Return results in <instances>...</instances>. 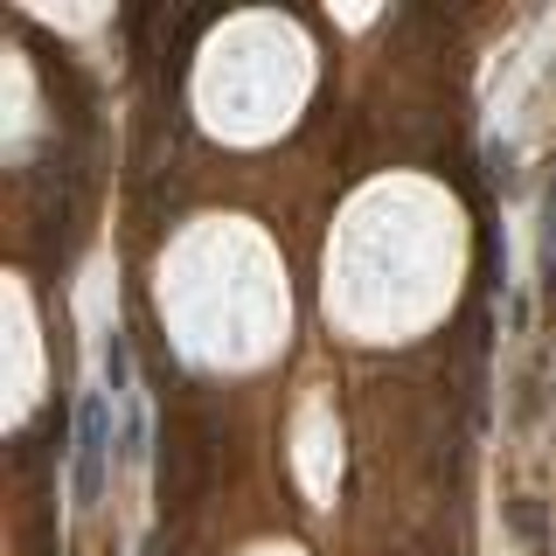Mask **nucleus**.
Returning a JSON list of instances; mask_svg holds the SVG:
<instances>
[{
  "mask_svg": "<svg viewBox=\"0 0 556 556\" xmlns=\"http://www.w3.org/2000/svg\"><path fill=\"white\" fill-rule=\"evenodd\" d=\"M104 473H112V404H104V390H84V404H77V459H70L77 508H91L104 494Z\"/></svg>",
  "mask_w": 556,
  "mask_h": 556,
  "instance_id": "1",
  "label": "nucleus"
},
{
  "mask_svg": "<svg viewBox=\"0 0 556 556\" xmlns=\"http://www.w3.org/2000/svg\"><path fill=\"white\" fill-rule=\"evenodd\" d=\"M543 278L556 292V181H549V202H543Z\"/></svg>",
  "mask_w": 556,
  "mask_h": 556,
  "instance_id": "2",
  "label": "nucleus"
}]
</instances>
